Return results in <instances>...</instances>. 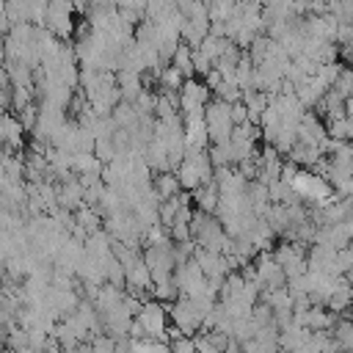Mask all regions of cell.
Returning a JSON list of instances; mask_svg holds the SVG:
<instances>
[{
    "label": "cell",
    "instance_id": "ffe728a7",
    "mask_svg": "<svg viewBox=\"0 0 353 353\" xmlns=\"http://www.w3.org/2000/svg\"><path fill=\"white\" fill-rule=\"evenodd\" d=\"M113 121L119 124V127H135V121L141 119V113H138V108H135V102H127V99H121L116 108H113Z\"/></svg>",
    "mask_w": 353,
    "mask_h": 353
},
{
    "label": "cell",
    "instance_id": "603a6c76",
    "mask_svg": "<svg viewBox=\"0 0 353 353\" xmlns=\"http://www.w3.org/2000/svg\"><path fill=\"white\" fill-rule=\"evenodd\" d=\"M345 69V63H339V61H325V63H317V72H314V77L323 83V85H334L336 83V77H339V72Z\"/></svg>",
    "mask_w": 353,
    "mask_h": 353
},
{
    "label": "cell",
    "instance_id": "4dcf8cb0",
    "mask_svg": "<svg viewBox=\"0 0 353 353\" xmlns=\"http://www.w3.org/2000/svg\"><path fill=\"white\" fill-rule=\"evenodd\" d=\"M347 141H353V116H347Z\"/></svg>",
    "mask_w": 353,
    "mask_h": 353
},
{
    "label": "cell",
    "instance_id": "5bb4252c",
    "mask_svg": "<svg viewBox=\"0 0 353 353\" xmlns=\"http://www.w3.org/2000/svg\"><path fill=\"white\" fill-rule=\"evenodd\" d=\"M328 91H331V88H328V85H323V83H320L314 74H312V77H306L303 83H298V85H295L298 99H301V102H303L309 110H314V108L323 102V97H325Z\"/></svg>",
    "mask_w": 353,
    "mask_h": 353
},
{
    "label": "cell",
    "instance_id": "ba28073f",
    "mask_svg": "<svg viewBox=\"0 0 353 353\" xmlns=\"http://www.w3.org/2000/svg\"><path fill=\"white\" fill-rule=\"evenodd\" d=\"M63 121H66V108H58V105L41 102V108H39V121H36V127H33L30 132H33V138H36V141L50 143V138L55 135V130H58Z\"/></svg>",
    "mask_w": 353,
    "mask_h": 353
},
{
    "label": "cell",
    "instance_id": "52a82bcc",
    "mask_svg": "<svg viewBox=\"0 0 353 353\" xmlns=\"http://www.w3.org/2000/svg\"><path fill=\"white\" fill-rule=\"evenodd\" d=\"M212 88L207 85V80H196V77H188L179 88V108L182 113H201L207 108V102L212 99Z\"/></svg>",
    "mask_w": 353,
    "mask_h": 353
},
{
    "label": "cell",
    "instance_id": "4316f807",
    "mask_svg": "<svg viewBox=\"0 0 353 353\" xmlns=\"http://www.w3.org/2000/svg\"><path fill=\"white\" fill-rule=\"evenodd\" d=\"M19 119H22V124H25L28 130H33V127H36V121H39V108H36V102L25 105V108L19 110Z\"/></svg>",
    "mask_w": 353,
    "mask_h": 353
},
{
    "label": "cell",
    "instance_id": "7c38bea8",
    "mask_svg": "<svg viewBox=\"0 0 353 353\" xmlns=\"http://www.w3.org/2000/svg\"><path fill=\"white\" fill-rule=\"evenodd\" d=\"M77 141H80V121H77V119H66V121L55 130V135L50 138V143H52L55 149L69 152V154L77 152Z\"/></svg>",
    "mask_w": 353,
    "mask_h": 353
},
{
    "label": "cell",
    "instance_id": "cb8c5ba5",
    "mask_svg": "<svg viewBox=\"0 0 353 353\" xmlns=\"http://www.w3.org/2000/svg\"><path fill=\"white\" fill-rule=\"evenodd\" d=\"M325 127H328V135H331V138H336V141H347V116H342V119H331Z\"/></svg>",
    "mask_w": 353,
    "mask_h": 353
},
{
    "label": "cell",
    "instance_id": "2e32d148",
    "mask_svg": "<svg viewBox=\"0 0 353 353\" xmlns=\"http://www.w3.org/2000/svg\"><path fill=\"white\" fill-rule=\"evenodd\" d=\"M143 72H135V69H119L116 80H119V91H121V99L127 102H135L143 91V80H141Z\"/></svg>",
    "mask_w": 353,
    "mask_h": 353
},
{
    "label": "cell",
    "instance_id": "1f68e13d",
    "mask_svg": "<svg viewBox=\"0 0 353 353\" xmlns=\"http://www.w3.org/2000/svg\"><path fill=\"white\" fill-rule=\"evenodd\" d=\"M350 245H353V240H350Z\"/></svg>",
    "mask_w": 353,
    "mask_h": 353
},
{
    "label": "cell",
    "instance_id": "8fae6325",
    "mask_svg": "<svg viewBox=\"0 0 353 353\" xmlns=\"http://www.w3.org/2000/svg\"><path fill=\"white\" fill-rule=\"evenodd\" d=\"M325 138H328V127L320 121V116H314L312 110H306V116H303V121H301V127H298V141L323 149Z\"/></svg>",
    "mask_w": 353,
    "mask_h": 353
},
{
    "label": "cell",
    "instance_id": "ac0fdd59",
    "mask_svg": "<svg viewBox=\"0 0 353 353\" xmlns=\"http://www.w3.org/2000/svg\"><path fill=\"white\" fill-rule=\"evenodd\" d=\"M72 168H74V174H102L105 163L99 160L97 152H74L72 154Z\"/></svg>",
    "mask_w": 353,
    "mask_h": 353
},
{
    "label": "cell",
    "instance_id": "d4e9b609",
    "mask_svg": "<svg viewBox=\"0 0 353 353\" xmlns=\"http://www.w3.org/2000/svg\"><path fill=\"white\" fill-rule=\"evenodd\" d=\"M171 350H176V353H190V350H196V336L179 334L176 339H171Z\"/></svg>",
    "mask_w": 353,
    "mask_h": 353
},
{
    "label": "cell",
    "instance_id": "7402d4cb",
    "mask_svg": "<svg viewBox=\"0 0 353 353\" xmlns=\"http://www.w3.org/2000/svg\"><path fill=\"white\" fill-rule=\"evenodd\" d=\"M188 77L174 66V63H168V66H163V72H160V91H179L182 88V83H185Z\"/></svg>",
    "mask_w": 353,
    "mask_h": 353
},
{
    "label": "cell",
    "instance_id": "44dd1931",
    "mask_svg": "<svg viewBox=\"0 0 353 353\" xmlns=\"http://www.w3.org/2000/svg\"><path fill=\"white\" fill-rule=\"evenodd\" d=\"M207 152H210V160H212L215 168H221V165H234L232 141H215V143H210Z\"/></svg>",
    "mask_w": 353,
    "mask_h": 353
},
{
    "label": "cell",
    "instance_id": "5b68a950",
    "mask_svg": "<svg viewBox=\"0 0 353 353\" xmlns=\"http://www.w3.org/2000/svg\"><path fill=\"white\" fill-rule=\"evenodd\" d=\"M174 279H176V287H179V295H199V292H204L210 287V279L201 270L196 256L179 262L176 270H174Z\"/></svg>",
    "mask_w": 353,
    "mask_h": 353
},
{
    "label": "cell",
    "instance_id": "f1b7e54d",
    "mask_svg": "<svg viewBox=\"0 0 353 353\" xmlns=\"http://www.w3.org/2000/svg\"><path fill=\"white\" fill-rule=\"evenodd\" d=\"M339 268H342V273H347L353 268V245L339 248Z\"/></svg>",
    "mask_w": 353,
    "mask_h": 353
},
{
    "label": "cell",
    "instance_id": "484cf974",
    "mask_svg": "<svg viewBox=\"0 0 353 353\" xmlns=\"http://www.w3.org/2000/svg\"><path fill=\"white\" fill-rule=\"evenodd\" d=\"M193 66H196V74H201V77H204L215 63H212V58H207L201 50H196V47H193Z\"/></svg>",
    "mask_w": 353,
    "mask_h": 353
},
{
    "label": "cell",
    "instance_id": "3957f363",
    "mask_svg": "<svg viewBox=\"0 0 353 353\" xmlns=\"http://www.w3.org/2000/svg\"><path fill=\"white\" fill-rule=\"evenodd\" d=\"M306 243H301V240H292V237H284L276 248H273V254H276V259L281 262V268L287 270V279H292V276H301V273H306L309 270V259H306V248H303Z\"/></svg>",
    "mask_w": 353,
    "mask_h": 353
},
{
    "label": "cell",
    "instance_id": "277c9868",
    "mask_svg": "<svg viewBox=\"0 0 353 353\" xmlns=\"http://www.w3.org/2000/svg\"><path fill=\"white\" fill-rule=\"evenodd\" d=\"M135 320L143 325V331H146L149 336H160V339H165L168 320H171V314H168V303H163L160 298H146Z\"/></svg>",
    "mask_w": 353,
    "mask_h": 353
},
{
    "label": "cell",
    "instance_id": "e0dca14e",
    "mask_svg": "<svg viewBox=\"0 0 353 353\" xmlns=\"http://www.w3.org/2000/svg\"><path fill=\"white\" fill-rule=\"evenodd\" d=\"M154 190H157L160 199H174V196H179L185 188H182V182H179V174L168 168V171H157V176H154Z\"/></svg>",
    "mask_w": 353,
    "mask_h": 353
},
{
    "label": "cell",
    "instance_id": "8992f818",
    "mask_svg": "<svg viewBox=\"0 0 353 353\" xmlns=\"http://www.w3.org/2000/svg\"><path fill=\"white\" fill-rule=\"evenodd\" d=\"M254 273L262 284V290H273V287H284L287 284V270L281 268V262L276 259V254L270 248L259 251L254 256Z\"/></svg>",
    "mask_w": 353,
    "mask_h": 353
},
{
    "label": "cell",
    "instance_id": "4fadbf2b",
    "mask_svg": "<svg viewBox=\"0 0 353 353\" xmlns=\"http://www.w3.org/2000/svg\"><path fill=\"white\" fill-rule=\"evenodd\" d=\"M3 143H6V149H11V152H22L25 149V132H28V127L22 124V119H17V116H11V113H6L3 116Z\"/></svg>",
    "mask_w": 353,
    "mask_h": 353
},
{
    "label": "cell",
    "instance_id": "7a4b0ae2",
    "mask_svg": "<svg viewBox=\"0 0 353 353\" xmlns=\"http://www.w3.org/2000/svg\"><path fill=\"white\" fill-rule=\"evenodd\" d=\"M204 119H207V130H210V138L212 143L215 141H229L232 132H234V119H232V102L221 99V97H212L204 108Z\"/></svg>",
    "mask_w": 353,
    "mask_h": 353
},
{
    "label": "cell",
    "instance_id": "6da1fadb",
    "mask_svg": "<svg viewBox=\"0 0 353 353\" xmlns=\"http://www.w3.org/2000/svg\"><path fill=\"white\" fill-rule=\"evenodd\" d=\"M292 188L298 190V196H301L309 207H312V204H325V201H331V199L336 196V190L331 188V182H328L323 174L312 171V168H301L298 176H295V182H292Z\"/></svg>",
    "mask_w": 353,
    "mask_h": 353
},
{
    "label": "cell",
    "instance_id": "d6986e66",
    "mask_svg": "<svg viewBox=\"0 0 353 353\" xmlns=\"http://www.w3.org/2000/svg\"><path fill=\"white\" fill-rule=\"evenodd\" d=\"M171 63H174L185 77H193V74H196V66H193V47H190L188 41H179V47H176V52H174V58H171Z\"/></svg>",
    "mask_w": 353,
    "mask_h": 353
},
{
    "label": "cell",
    "instance_id": "30bf717a",
    "mask_svg": "<svg viewBox=\"0 0 353 353\" xmlns=\"http://www.w3.org/2000/svg\"><path fill=\"white\" fill-rule=\"evenodd\" d=\"M168 314H171V323L179 328V331H185V334H196V328H201V317H199V312L193 309V303H190V298L188 295H179L176 301H171L168 303Z\"/></svg>",
    "mask_w": 353,
    "mask_h": 353
},
{
    "label": "cell",
    "instance_id": "9c48e42d",
    "mask_svg": "<svg viewBox=\"0 0 353 353\" xmlns=\"http://www.w3.org/2000/svg\"><path fill=\"white\" fill-rule=\"evenodd\" d=\"M309 259V270H320V273H331V276H345L339 268V248L325 245V243H314L306 254Z\"/></svg>",
    "mask_w": 353,
    "mask_h": 353
},
{
    "label": "cell",
    "instance_id": "9a60e30c",
    "mask_svg": "<svg viewBox=\"0 0 353 353\" xmlns=\"http://www.w3.org/2000/svg\"><path fill=\"white\" fill-rule=\"evenodd\" d=\"M218 201H221V188H218L215 176H212L210 182H204V185H199V188L193 190V204H196L199 210H204V212H212V215H215Z\"/></svg>",
    "mask_w": 353,
    "mask_h": 353
},
{
    "label": "cell",
    "instance_id": "f546056e",
    "mask_svg": "<svg viewBox=\"0 0 353 353\" xmlns=\"http://www.w3.org/2000/svg\"><path fill=\"white\" fill-rule=\"evenodd\" d=\"M345 110H347V116H353V94L345 99Z\"/></svg>",
    "mask_w": 353,
    "mask_h": 353
},
{
    "label": "cell",
    "instance_id": "83f0119b",
    "mask_svg": "<svg viewBox=\"0 0 353 353\" xmlns=\"http://www.w3.org/2000/svg\"><path fill=\"white\" fill-rule=\"evenodd\" d=\"M232 119H234V124H245L248 121V108H245L243 99L232 102Z\"/></svg>",
    "mask_w": 353,
    "mask_h": 353
}]
</instances>
